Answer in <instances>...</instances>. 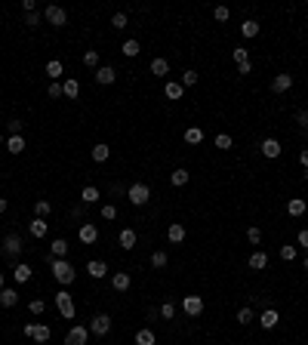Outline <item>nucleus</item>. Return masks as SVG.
Returning <instances> with one entry per match:
<instances>
[{"mask_svg": "<svg viewBox=\"0 0 308 345\" xmlns=\"http://www.w3.org/2000/svg\"><path fill=\"white\" fill-rule=\"evenodd\" d=\"M241 34H244V37H256V34H259V22L256 19H244Z\"/></svg>", "mask_w": 308, "mask_h": 345, "instance_id": "nucleus-33", "label": "nucleus"}, {"mask_svg": "<svg viewBox=\"0 0 308 345\" xmlns=\"http://www.w3.org/2000/svg\"><path fill=\"white\" fill-rule=\"evenodd\" d=\"M237 324H253V308H241V312H237Z\"/></svg>", "mask_w": 308, "mask_h": 345, "instance_id": "nucleus-47", "label": "nucleus"}, {"mask_svg": "<svg viewBox=\"0 0 308 345\" xmlns=\"http://www.w3.org/2000/svg\"><path fill=\"white\" fill-rule=\"evenodd\" d=\"M231 56H234V62H237V65L250 62V50H244V47H234V53H231Z\"/></svg>", "mask_w": 308, "mask_h": 345, "instance_id": "nucleus-48", "label": "nucleus"}, {"mask_svg": "<svg viewBox=\"0 0 308 345\" xmlns=\"http://www.w3.org/2000/svg\"><path fill=\"white\" fill-rule=\"evenodd\" d=\"M302 268H305V271H308V256H305V262H302Z\"/></svg>", "mask_w": 308, "mask_h": 345, "instance_id": "nucleus-60", "label": "nucleus"}, {"mask_svg": "<svg viewBox=\"0 0 308 345\" xmlns=\"http://www.w3.org/2000/svg\"><path fill=\"white\" fill-rule=\"evenodd\" d=\"M120 53L127 56V59H136V56L142 53V47H139V40H133V37H130V40H123V43H120Z\"/></svg>", "mask_w": 308, "mask_h": 345, "instance_id": "nucleus-25", "label": "nucleus"}, {"mask_svg": "<svg viewBox=\"0 0 308 345\" xmlns=\"http://www.w3.org/2000/svg\"><path fill=\"white\" fill-rule=\"evenodd\" d=\"M50 271H53V278L59 281L62 287H68V284H74V278H77V271H74V265L68 259H53V265H50Z\"/></svg>", "mask_w": 308, "mask_h": 345, "instance_id": "nucleus-1", "label": "nucleus"}, {"mask_svg": "<svg viewBox=\"0 0 308 345\" xmlns=\"http://www.w3.org/2000/svg\"><path fill=\"white\" fill-rule=\"evenodd\" d=\"M86 339H89V327H71L68 330V336H65V345H86Z\"/></svg>", "mask_w": 308, "mask_h": 345, "instance_id": "nucleus-7", "label": "nucleus"}, {"mask_svg": "<svg viewBox=\"0 0 308 345\" xmlns=\"http://www.w3.org/2000/svg\"><path fill=\"white\" fill-rule=\"evenodd\" d=\"M127 201L133 206H145L148 201H151V188H148L145 182H133V185L127 188Z\"/></svg>", "mask_w": 308, "mask_h": 345, "instance_id": "nucleus-2", "label": "nucleus"}, {"mask_svg": "<svg viewBox=\"0 0 308 345\" xmlns=\"http://www.w3.org/2000/svg\"><path fill=\"white\" fill-rule=\"evenodd\" d=\"M25 25H28V28H37V25H40V13H28V16H25Z\"/></svg>", "mask_w": 308, "mask_h": 345, "instance_id": "nucleus-53", "label": "nucleus"}, {"mask_svg": "<svg viewBox=\"0 0 308 345\" xmlns=\"http://www.w3.org/2000/svg\"><path fill=\"white\" fill-rule=\"evenodd\" d=\"M228 16H231V9H228V6H216L213 9V19L216 22H228Z\"/></svg>", "mask_w": 308, "mask_h": 345, "instance_id": "nucleus-49", "label": "nucleus"}, {"mask_svg": "<svg viewBox=\"0 0 308 345\" xmlns=\"http://www.w3.org/2000/svg\"><path fill=\"white\" fill-rule=\"evenodd\" d=\"M22 130H25V123H22L19 117H13V120L6 123V133H9V136H22Z\"/></svg>", "mask_w": 308, "mask_h": 345, "instance_id": "nucleus-42", "label": "nucleus"}, {"mask_svg": "<svg viewBox=\"0 0 308 345\" xmlns=\"http://www.w3.org/2000/svg\"><path fill=\"white\" fill-rule=\"evenodd\" d=\"M19 302V290H13V287H3V290H0V305L3 308H13Z\"/></svg>", "mask_w": 308, "mask_h": 345, "instance_id": "nucleus-20", "label": "nucleus"}, {"mask_svg": "<svg viewBox=\"0 0 308 345\" xmlns=\"http://www.w3.org/2000/svg\"><path fill=\"white\" fill-rule=\"evenodd\" d=\"M305 210H308V203H305V198H290V203H287V213L290 216H305Z\"/></svg>", "mask_w": 308, "mask_h": 345, "instance_id": "nucleus-21", "label": "nucleus"}, {"mask_svg": "<svg viewBox=\"0 0 308 345\" xmlns=\"http://www.w3.org/2000/svg\"><path fill=\"white\" fill-rule=\"evenodd\" d=\"M3 253H6V259H16L19 253H22V237H19V234H6V240H3Z\"/></svg>", "mask_w": 308, "mask_h": 345, "instance_id": "nucleus-9", "label": "nucleus"}, {"mask_svg": "<svg viewBox=\"0 0 308 345\" xmlns=\"http://www.w3.org/2000/svg\"><path fill=\"white\" fill-rule=\"evenodd\" d=\"M56 308H59V315L65 320H71L74 317V296L68 290H59V293H56Z\"/></svg>", "mask_w": 308, "mask_h": 345, "instance_id": "nucleus-3", "label": "nucleus"}, {"mask_svg": "<svg viewBox=\"0 0 308 345\" xmlns=\"http://www.w3.org/2000/svg\"><path fill=\"white\" fill-rule=\"evenodd\" d=\"M182 312H185L188 317H197L203 312V296H185L182 299Z\"/></svg>", "mask_w": 308, "mask_h": 345, "instance_id": "nucleus-6", "label": "nucleus"}, {"mask_svg": "<svg viewBox=\"0 0 308 345\" xmlns=\"http://www.w3.org/2000/svg\"><path fill=\"white\" fill-rule=\"evenodd\" d=\"M114 80H117V71H114L111 65H99V68H96V84L108 86V84H114Z\"/></svg>", "mask_w": 308, "mask_h": 345, "instance_id": "nucleus-11", "label": "nucleus"}, {"mask_svg": "<svg viewBox=\"0 0 308 345\" xmlns=\"http://www.w3.org/2000/svg\"><path fill=\"white\" fill-rule=\"evenodd\" d=\"M50 256L53 259H65L68 256V240L65 237H56L53 244H50Z\"/></svg>", "mask_w": 308, "mask_h": 345, "instance_id": "nucleus-19", "label": "nucleus"}, {"mask_svg": "<svg viewBox=\"0 0 308 345\" xmlns=\"http://www.w3.org/2000/svg\"><path fill=\"white\" fill-rule=\"evenodd\" d=\"M167 71H169V62L167 59H151V74L154 77H164Z\"/></svg>", "mask_w": 308, "mask_h": 345, "instance_id": "nucleus-36", "label": "nucleus"}, {"mask_svg": "<svg viewBox=\"0 0 308 345\" xmlns=\"http://www.w3.org/2000/svg\"><path fill=\"white\" fill-rule=\"evenodd\" d=\"M136 240H139V237H136L133 228H123V231L117 234V244H120L123 250H133V247H136Z\"/></svg>", "mask_w": 308, "mask_h": 345, "instance_id": "nucleus-22", "label": "nucleus"}, {"mask_svg": "<svg viewBox=\"0 0 308 345\" xmlns=\"http://www.w3.org/2000/svg\"><path fill=\"white\" fill-rule=\"evenodd\" d=\"M157 312H161L164 320H173V317H176V305H173V302H164L161 308H157Z\"/></svg>", "mask_w": 308, "mask_h": 345, "instance_id": "nucleus-43", "label": "nucleus"}, {"mask_svg": "<svg viewBox=\"0 0 308 345\" xmlns=\"http://www.w3.org/2000/svg\"><path fill=\"white\" fill-rule=\"evenodd\" d=\"M28 312H31V315H43V312H47V302H43V299H31V302H28Z\"/></svg>", "mask_w": 308, "mask_h": 345, "instance_id": "nucleus-44", "label": "nucleus"}, {"mask_svg": "<svg viewBox=\"0 0 308 345\" xmlns=\"http://www.w3.org/2000/svg\"><path fill=\"white\" fill-rule=\"evenodd\" d=\"M0 145H6V139H3V133H0Z\"/></svg>", "mask_w": 308, "mask_h": 345, "instance_id": "nucleus-61", "label": "nucleus"}, {"mask_svg": "<svg viewBox=\"0 0 308 345\" xmlns=\"http://www.w3.org/2000/svg\"><path fill=\"white\" fill-rule=\"evenodd\" d=\"M25 336L34 342H50V327L40 324V320H28L25 324Z\"/></svg>", "mask_w": 308, "mask_h": 345, "instance_id": "nucleus-4", "label": "nucleus"}, {"mask_svg": "<svg viewBox=\"0 0 308 345\" xmlns=\"http://www.w3.org/2000/svg\"><path fill=\"white\" fill-rule=\"evenodd\" d=\"M62 93H65L68 99H77V96H81V84H77L74 77H68L65 84H62Z\"/></svg>", "mask_w": 308, "mask_h": 345, "instance_id": "nucleus-30", "label": "nucleus"}, {"mask_svg": "<svg viewBox=\"0 0 308 345\" xmlns=\"http://www.w3.org/2000/svg\"><path fill=\"white\" fill-rule=\"evenodd\" d=\"M185 142L188 145H200L203 142V130H200V126H188V130H185Z\"/></svg>", "mask_w": 308, "mask_h": 345, "instance_id": "nucleus-32", "label": "nucleus"}, {"mask_svg": "<svg viewBox=\"0 0 308 345\" xmlns=\"http://www.w3.org/2000/svg\"><path fill=\"white\" fill-rule=\"evenodd\" d=\"M265 265H268V256H265L262 250H256L253 256H250V268H253V271H262Z\"/></svg>", "mask_w": 308, "mask_h": 345, "instance_id": "nucleus-31", "label": "nucleus"}, {"mask_svg": "<svg viewBox=\"0 0 308 345\" xmlns=\"http://www.w3.org/2000/svg\"><path fill=\"white\" fill-rule=\"evenodd\" d=\"M6 206H9V201H6V198H0V213H6Z\"/></svg>", "mask_w": 308, "mask_h": 345, "instance_id": "nucleus-58", "label": "nucleus"}, {"mask_svg": "<svg viewBox=\"0 0 308 345\" xmlns=\"http://www.w3.org/2000/svg\"><path fill=\"white\" fill-rule=\"evenodd\" d=\"M293 86V74H275V80H271V93H287V89Z\"/></svg>", "mask_w": 308, "mask_h": 345, "instance_id": "nucleus-15", "label": "nucleus"}, {"mask_svg": "<svg viewBox=\"0 0 308 345\" xmlns=\"http://www.w3.org/2000/svg\"><path fill=\"white\" fill-rule=\"evenodd\" d=\"M34 213H37V219H47V216L53 213V203L50 201H37L34 203Z\"/></svg>", "mask_w": 308, "mask_h": 345, "instance_id": "nucleus-38", "label": "nucleus"}, {"mask_svg": "<svg viewBox=\"0 0 308 345\" xmlns=\"http://www.w3.org/2000/svg\"><path fill=\"white\" fill-rule=\"evenodd\" d=\"M77 234H81V244H86V247H89V244H96V240H99V228H96L93 222H84Z\"/></svg>", "mask_w": 308, "mask_h": 345, "instance_id": "nucleus-12", "label": "nucleus"}, {"mask_svg": "<svg viewBox=\"0 0 308 345\" xmlns=\"http://www.w3.org/2000/svg\"><path fill=\"white\" fill-rule=\"evenodd\" d=\"M99 198H102V194H99V188H96V185H86V188L81 191V201H84V203H96Z\"/></svg>", "mask_w": 308, "mask_h": 345, "instance_id": "nucleus-35", "label": "nucleus"}, {"mask_svg": "<svg viewBox=\"0 0 308 345\" xmlns=\"http://www.w3.org/2000/svg\"><path fill=\"white\" fill-rule=\"evenodd\" d=\"M167 240H169V244H182V240H185V225L173 222V225L167 228Z\"/></svg>", "mask_w": 308, "mask_h": 345, "instance_id": "nucleus-17", "label": "nucleus"}, {"mask_svg": "<svg viewBox=\"0 0 308 345\" xmlns=\"http://www.w3.org/2000/svg\"><path fill=\"white\" fill-rule=\"evenodd\" d=\"M197 84V71H185L182 74V86H195Z\"/></svg>", "mask_w": 308, "mask_h": 345, "instance_id": "nucleus-52", "label": "nucleus"}, {"mask_svg": "<svg viewBox=\"0 0 308 345\" xmlns=\"http://www.w3.org/2000/svg\"><path fill=\"white\" fill-rule=\"evenodd\" d=\"M102 219H117V206H114V203H105V206H102Z\"/></svg>", "mask_w": 308, "mask_h": 345, "instance_id": "nucleus-51", "label": "nucleus"}, {"mask_svg": "<svg viewBox=\"0 0 308 345\" xmlns=\"http://www.w3.org/2000/svg\"><path fill=\"white\" fill-rule=\"evenodd\" d=\"M47 96H50V99H62V96H65V93H62V84H59V80H53V84H50Z\"/></svg>", "mask_w": 308, "mask_h": 345, "instance_id": "nucleus-50", "label": "nucleus"}, {"mask_svg": "<svg viewBox=\"0 0 308 345\" xmlns=\"http://www.w3.org/2000/svg\"><path fill=\"white\" fill-rule=\"evenodd\" d=\"M247 240H250L253 247H259V244H262V228H259V225H250V228H247Z\"/></svg>", "mask_w": 308, "mask_h": 345, "instance_id": "nucleus-39", "label": "nucleus"}, {"mask_svg": "<svg viewBox=\"0 0 308 345\" xmlns=\"http://www.w3.org/2000/svg\"><path fill=\"white\" fill-rule=\"evenodd\" d=\"M47 74H50L53 80H59V77L65 74V65H62L59 59H53V62H47Z\"/></svg>", "mask_w": 308, "mask_h": 345, "instance_id": "nucleus-34", "label": "nucleus"}, {"mask_svg": "<svg viewBox=\"0 0 308 345\" xmlns=\"http://www.w3.org/2000/svg\"><path fill=\"white\" fill-rule=\"evenodd\" d=\"M43 19H47L53 28H65L68 25V13H65L62 6H56V3H50L47 9H43Z\"/></svg>", "mask_w": 308, "mask_h": 345, "instance_id": "nucleus-5", "label": "nucleus"}, {"mask_svg": "<svg viewBox=\"0 0 308 345\" xmlns=\"http://www.w3.org/2000/svg\"><path fill=\"white\" fill-rule=\"evenodd\" d=\"M188 179H191V176H188V170H182V167H179V170H173V172H169V185H176V188H182V185H188Z\"/></svg>", "mask_w": 308, "mask_h": 345, "instance_id": "nucleus-28", "label": "nucleus"}, {"mask_svg": "<svg viewBox=\"0 0 308 345\" xmlns=\"http://www.w3.org/2000/svg\"><path fill=\"white\" fill-rule=\"evenodd\" d=\"M127 22H130V19H127V13H114V16H111V28L123 31V28H127Z\"/></svg>", "mask_w": 308, "mask_h": 345, "instance_id": "nucleus-41", "label": "nucleus"}, {"mask_svg": "<svg viewBox=\"0 0 308 345\" xmlns=\"http://www.w3.org/2000/svg\"><path fill=\"white\" fill-rule=\"evenodd\" d=\"M136 345H157V339H154V330H148V327H142L139 333H136V339H133Z\"/></svg>", "mask_w": 308, "mask_h": 345, "instance_id": "nucleus-29", "label": "nucleus"}, {"mask_svg": "<svg viewBox=\"0 0 308 345\" xmlns=\"http://www.w3.org/2000/svg\"><path fill=\"white\" fill-rule=\"evenodd\" d=\"M278 320H280L278 308H265V312L259 315V327H262V330H275V327H278Z\"/></svg>", "mask_w": 308, "mask_h": 345, "instance_id": "nucleus-10", "label": "nucleus"}, {"mask_svg": "<svg viewBox=\"0 0 308 345\" xmlns=\"http://www.w3.org/2000/svg\"><path fill=\"white\" fill-rule=\"evenodd\" d=\"M296 123H299V126H302V130H305V126H308V108H302L299 114H296Z\"/></svg>", "mask_w": 308, "mask_h": 345, "instance_id": "nucleus-54", "label": "nucleus"}, {"mask_svg": "<svg viewBox=\"0 0 308 345\" xmlns=\"http://www.w3.org/2000/svg\"><path fill=\"white\" fill-rule=\"evenodd\" d=\"M86 274H89V278H96V281H102L108 274V265L102 259H93V262H86Z\"/></svg>", "mask_w": 308, "mask_h": 345, "instance_id": "nucleus-16", "label": "nucleus"}, {"mask_svg": "<svg viewBox=\"0 0 308 345\" xmlns=\"http://www.w3.org/2000/svg\"><path fill=\"white\" fill-rule=\"evenodd\" d=\"M164 96H167V99H173V102H179L182 96H185V86H182L179 80H169V84L164 86Z\"/></svg>", "mask_w": 308, "mask_h": 345, "instance_id": "nucleus-18", "label": "nucleus"}, {"mask_svg": "<svg viewBox=\"0 0 308 345\" xmlns=\"http://www.w3.org/2000/svg\"><path fill=\"white\" fill-rule=\"evenodd\" d=\"M3 281H6V278H3V271H0V290H3Z\"/></svg>", "mask_w": 308, "mask_h": 345, "instance_id": "nucleus-59", "label": "nucleus"}, {"mask_svg": "<svg viewBox=\"0 0 308 345\" xmlns=\"http://www.w3.org/2000/svg\"><path fill=\"white\" fill-rule=\"evenodd\" d=\"M0 237H3V234H0Z\"/></svg>", "mask_w": 308, "mask_h": 345, "instance_id": "nucleus-62", "label": "nucleus"}, {"mask_svg": "<svg viewBox=\"0 0 308 345\" xmlns=\"http://www.w3.org/2000/svg\"><path fill=\"white\" fill-rule=\"evenodd\" d=\"M28 228H31V237H37V240H40V237H47V231H50L47 219H31V225H28Z\"/></svg>", "mask_w": 308, "mask_h": 345, "instance_id": "nucleus-26", "label": "nucleus"}, {"mask_svg": "<svg viewBox=\"0 0 308 345\" xmlns=\"http://www.w3.org/2000/svg\"><path fill=\"white\" fill-rule=\"evenodd\" d=\"M13 278H16V284H28L31 281V265L28 262H19V265L13 268Z\"/></svg>", "mask_w": 308, "mask_h": 345, "instance_id": "nucleus-23", "label": "nucleus"}, {"mask_svg": "<svg viewBox=\"0 0 308 345\" xmlns=\"http://www.w3.org/2000/svg\"><path fill=\"white\" fill-rule=\"evenodd\" d=\"M296 253H299V250H296L293 244H283V247H280V259H283V262H293Z\"/></svg>", "mask_w": 308, "mask_h": 345, "instance_id": "nucleus-45", "label": "nucleus"}, {"mask_svg": "<svg viewBox=\"0 0 308 345\" xmlns=\"http://www.w3.org/2000/svg\"><path fill=\"white\" fill-rule=\"evenodd\" d=\"M231 145H234V142H231V136H228V133H219V136H216V148H222V151H228Z\"/></svg>", "mask_w": 308, "mask_h": 345, "instance_id": "nucleus-46", "label": "nucleus"}, {"mask_svg": "<svg viewBox=\"0 0 308 345\" xmlns=\"http://www.w3.org/2000/svg\"><path fill=\"white\" fill-rule=\"evenodd\" d=\"M299 164L308 170V148H302V151H299Z\"/></svg>", "mask_w": 308, "mask_h": 345, "instance_id": "nucleus-57", "label": "nucleus"}, {"mask_svg": "<svg viewBox=\"0 0 308 345\" xmlns=\"http://www.w3.org/2000/svg\"><path fill=\"white\" fill-rule=\"evenodd\" d=\"M89 333H96V336H105V333H111V317H108V315H96L93 320H89Z\"/></svg>", "mask_w": 308, "mask_h": 345, "instance_id": "nucleus-8", "label": "nucleus"}, {"mask_svg": "<svg viewBox=\"0 0 308 345\" xmlns=\"http://www.w3.org/2000/svg\"><path fill=\"white\" fill-rule=\"evenodd\" d=\"M259 148H262V154H265L268 160H278V157L283 154V148H280V142H278V139H265Z\"/></svg>", "mask_w": 308, "mask_h": 345, "instance_id": "nucleus-13", "label": "nucleus"}, {"mask_svg": "<svg viewBox=\"0 0 308 345\" xmlns=\"http://www.w3.org/2000/svg\"><path fill=\"white\" fill-rule=\"evenodd\" d=\"M296 240H299L302 250H308V228H299V237H296Z\"/></svg>", "mask_w": 308, "mask_h": 345, "instance_id": "nucleus-55", "label": "nucleus"}, {"mask_svg": "<svg viewBox=\"0 0 308 345\" xmlns=\"http://www.w3.org/2000/svg\"><path fill=\"white\" fill-rule=\"evenodd\" d=\"M237 74H253V62H244V65H237Z\"/></svg>", "mask_w": 308, "mask_h": 345, "instance_id": "nucleus-56", "label": "nucleus"}, {"mask_svg": "<svg viewBox=\"0 0 308 345\" xmlns=\"http://www.w3.org/2000/svg\"><path fill=\"white\" fill-rule=\"evenodd\" d=\"M130 284H133L130 271H117V274H111V287H114L117 293H127V290H130Z\"/></svg>", "mask_w": 308, "mask_h": 345, "instance_id": "nucleus-14", "label": "nucleus"}, {"mask_svg": "<svg viewBox=\"0 0 308 345\" xmlns=\"http://www.w3.org/2000/svg\"><path fill=\"white\" fill-rule=\"evenodd\" d=\"M167 262H169V256L164 250H154L151 253V268H167Z\"/></svg>", "mask_w": 308, "mask_h": 345, "instance_id": "nucleus-37", "label": "nucleus"}, {"mask_svg": "<svg viewBox=\"0 0 308 345\" xmlns=\"http://www.w3.org/2000/svg\"><path fill=\"white\" fill-rule=\"evenodd\" d=\"M89 154H93L96 164H105V160L111 157V148H108L105 142H99V145H93V151H89Z\"/></svg>", "mask_w": 308, "mask_h": 345, "instance_id": "nucleus-27", "label": "nucleus"}, {"mask_svg": "<svg viewBox=\"0 0 308 345\" xmlns=\"http://www.w3.org/2000/svg\"><path fill=\"white\" fill-rule=\"evenodd\" d=\"M84 65L96 71V68H99V53H96V50H86V53H84Z\"/></svg>", "mask_w": 308, "mask_h": 345, "instance_id": "nucleus-40", "label": "nucleus"}, {"mask_svg": "<svg viewBox=\"0 0 308 345\" xmlns=\"http://www.w3.org/2000/svg\"><path fill=\"white\" fill-rule=\"evenodd\" d=\"M25 139H22V136H6V151L9 154H22V151H25Z\"/></svg>", "mask_w": 308, "mask_h": 345, "instance_id": "nucleus-24", "label": "nucleus"}]
</instances>
